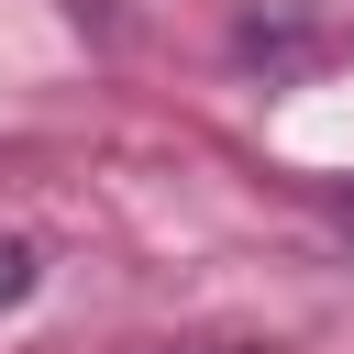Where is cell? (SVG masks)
<instances>
[{"label": "cell", "mask_w": 354, "mask_h": 354, "mask_svg": "<svg viewBox=\"0 0 354 354\" xmlns=\"http://www.w3.org/2000/svg\"><path fill=\"white\" fill-rule=\"evenodd\" d=\"M33 277H44V266H33V243H22V232H0V310H22V299H33Z\"/></svg>", "instance_id": "obj_1"}]
</instances>
